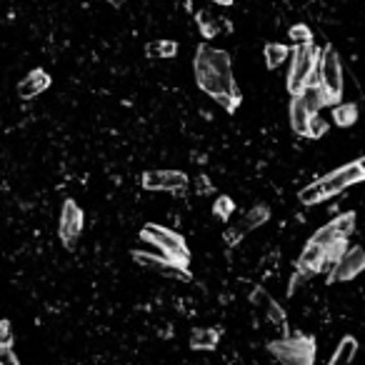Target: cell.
<instances>
[{
	"instance_id": "6da1fadb",
	"label": "cell",
	"mask_w": 365,
	"mask_h": 365,
	"mask_svg": "<svg viewBox=\"0 0 365 365\" xmlns=\"http://www.w3.org/2000/svg\"><path fill=\"white\" fill-rule=\"evenodd\" d=\"M196 80L200 85L203 93H208L220 108L228 113H236L241 105L243 96L236 85V75H233V63L228 51H220L208 43H200L196 51Z\"/></svg>"
},
{
	"instance_id": "7a4b0ae2",
	"label": "cell",
	"mask_w": 365,
	"mask_h": 365,
	"mask_svg": "<svg viewBox=\"0 0 365 365\" xmlns=\"http://www.w3.org/2000/svg\"><path fill=\"white\" fill-rule=\"evenodd\" d=\"M318 58H321V51L313 43L295 45L290 51V68H288L286 80L290 96H298L300 90L310 83V78L315 75V68H318Z\"/></svg>"
},
{
	"instance_id": "3957f363",
	"label": "cell",
	"mask_w": 365,
	"mask_h": 365,
	"mask_svg": "<svg viewBox=\"0 0 365 365\" xmlns=\"http://www.w3.org/2000/svg\"><path fill=\"white\" fill-rule=\"evenodd\" d=\"M141 238L148 243V245L155 248V250L163 255V258L173 260V263L188 265V260H191V255H188V248H186V241H183L178 233L163 228V225L148 223L146 228L141 231Z\"/></svg>"
},
{
	"instance_id": "277c9868",
	"label": "cell",
	"mask_w": 365,
	"mask_h": 365,
	"mask_svg": "<svg viewBox=\"0 0 365 365\" xmlns=\"http://www.w3.org/2000/svg\"><path fill=\"white\" fill-rule=\"evenodd\" d=\"M315 78L321 83V88L326 90L328 103L335 105L343 96V63H340V56L333 45H326L321 51V58H318V68H315Z\"/></svg>"
},
{
	"instance_id": "5b68a950",
	"label": "cell",
	"mask_w": 365,
	"mask_h": 365,
	"mask_svg": "<svg viewBox=\"0 0 365 365\" xmlns=\"http://www.w3.org/2000/svg\"><path fill=\"white\" fill-rule=\"evenodd\" d=\"M270 353L283 365H315V340L308 335H290L270 343Z\"/></svg>"
},
{
	"instance_id": "8992f818",
	"label": "cell",
	"mask_w": 365,
	"mask_h": 365,
	"mask_svg": "<svg viewBox=\"0 0 365 365\" xmlns=\"http://www.w3.org/2000/svg\"><path fill=\"white\" fill-rule=\"evenodd\" d=\"M360 180H365V158H358V160H353V163L348 165H340L338 170L323 175V178L315 180V183L321 188L323 198H333L338 196V193H343L345 188L360 183Z\"/></svg>"
},
{
	"instance_id": "52a82bcc",
	"label": "cell",
	"mask_w": 365,
	"mask_h": 365,
	"mask_svg": "<svg viewBox=\"0 0 365 365\" xmlns=\"http://www.w3.org/2000/svg\"><path fill=\"white\" fill-rule=\"evenodd\" d=\"M133 260L141 265V268L155 270V273H160V276L178 278V281H188V278H191V273L186 270V265H178V263H173V260L163 258V255L158 253L153 245L148 248V250H135Z\"/></svg>"
},
{
	"instance_id": "ba28073f",
	"label": "cell",
	"mask_w": 365,
	"mask_h": 365,
	"mask_svg": "<svg viewBox=\"0 0 365 365\" xmlns=\"http://www.w3.org/2000/svg\"><path fill=\"white\" fill-rule=\"evenodd\" d=\"M365 270V250L358 245L343 248V253L338 255L335 263L331 265V281L333 283H345L353 281Z\"/></svg>"
},
{
	"instance_id": "9c48e42d",
	"label": "cell",
	"mask_w": 365,
	"mask_h": 365,
	"mask_svg": "<svg viewBox=\"0 0 365 365\" xmlns=\"http://www.w3.org/2000/svg\"><path fill=\"white\" fill-rule=\"evenodd\" d=\"M268 218H270L268 205H253V208H248L245 213H243L241 218L225 231V243H228V245H238L243 236H248L250 231H255V228L263 225Z\"/></svg>"
},
{
	"instance_id": "30bf717a",
	"label": "cell",
	"mask_w": 365,
	"mask_h": 365,
	"mask_svg": "<svg viewBox=\"0 0 365 365\" xmlns=\"http://www.w3.org/2000/svg\"><path fill=\"white\" fill-rule=\"evenodd\" d=\"M80 233H83V210L78 208L75 200H65L60 210V241L68 248H73Z\"/></svg>"
},
{
	"instance_id": "8fae6325",
	"label": "cell",
	"mask_w": 365,
	"mask_h": 365,
	"mask_svg": "<svg viewBox=\"0 0 365 365\" xmlns=\"http://www.w3.org/2000/svg\"><path fill=\"white\" fill-rule=\"evenodd\" d=\"M143 188L148 191H186L188 188V175L180 170H148L143 175Z\"/></svg>"
},
{
	"instance_id": "7c38bea8",
	"label": "cell",
	"mask_w": 365,
	"mask_h": 365,
	"mask_svg": "<svg viewBox=\"0 0 365 365\" xmlns=\"http://www.w3.org/2000/svg\"><path fill=\"white\" fill-rule=\"evenodd\" d=\"M48 88H51V75L45 73L43 68H35L18 83V96L23 101H30V98H38L40 93H45Z\"/></svg>"
},
{
	"instance_id": "4fadbf2b",
	"label": "cell",
	"mask_w": 365,
	"mask_h": 365,
	"mask_svg": "<svg viewBox=\"0 0 365 365\" xmlns=\"http://www.w3.org/2000/svg\"><path fill=\"white\" fill-rule=\"evenodd\" d=\"M250 300H253V305H258L260 313L268 318V323H276V326H283V323H286V313H283V308L276 303V300L270 298L265 290H260V288H258V290L253 293V298H250Z\"/></svg>"
},
{
	"instance_id": "5bb4252c",
	"label": "cell",
	"mask_w": 365,
	"mask_h": 365,
	"mask_svg": "<svg viewBox=\"0 0 365 365\" xmlns=\"http://www.w3.org/2000/svg\"><path fill=\"white\" fill-rule=\"evenodd\" d=\"M310 118H313V113L303 105V101H300L298 96H293V101H290V128L298 135H308Z\"/></svg>"
},
{
	"instance_id": "9a60e30c",
	"label": "cell",
	"mask_w": 365,
	"mask_h": 365,
	"mask_svg": "<svg viewBox=\"0 0 365 365\" xmlns=\"http://www.w3.org/2000/svg\"><path fill=\"white\" fill-rule=\"evenodd\" d=\"M220 340V333L215 328H196L191 333V348L193 350H213Z\"/></svg>"
},
{
	"instance_id": "2e32d148",
	"label": "cell",
	"mask_w": 365,
	"mask_h": 365,
	"mask_svg": "<svg viewBox=\"0 0 365 365\" xmlns=\"http://www.w3.org/2000/svg\"><path fill=\"white\" fill-rule=\"evenodd\" d=\"M263 56H265V65H268L270 70H276L278 65H283V63L290 58V48L283 43H268L263 48Z\"/></svg>"
},
{
	"instance_id": "e0dca14e",
	"label": "cell",
	"mask_w": 365,
	"mask_h": 365,
	"mask_svg": "<svg viewBox=\"0 0 365 365\" xmlns=\"http://www.w3.org/2000/svg\"><path fill=\"white\" fill-rule=\"evenodd\" d=\"M333 120H335V125H340V128H350V125H355V120H358V108H355L353 103H335V108H333Z\"/></svg>"
},
{
	"instance_id": "ac0fdd59",
	"label": "cell",
	"mask_w": 365,
	"mask_h": 365,
	"mask_svg": "<svg viewBox=\"0 0 365 365\" xmlns=\"http://www.w3.org/2000/svg\"><path fill=\"white\" fill-rule=\"evenodd\" d=\"M355 353H358V340H355V338H343L340 345H338L335 355H333L331 365H348L350 360L355 358Z\"/></svg>"
},
{
	"instance_id": "d6986e66",
	"label": "cell",
	"mask_w": 365,
	"mask_h": 365,
	"mask_svg": "<svg viewBox=\"0 0 365 365\" xmlns=\"http://www.w3.org/2000/svg\"><path fill=\"white\" fill-rule=\"evenodd\" d=\"M151 58H175L178 56V43L175 40H155L146 48Z\"/></svg>"
},
{
	"instance_id": "ffe728a7",
	"label": "cell",
	"mask_w": 365,
	"mask_h": 365,
	"mask_svg": "<svg viewBox=\"0 0 365 365\" xmlns=\"http://www.w3.org/2000/svg\"><path fill=\"white\" fill-rule=\"evenodd\" d=\"M333 228L348 241V236L355 231V213H340L335 220H333Z\"/></svg>"
},
{
	"instance_id": "44dd1931",
	"label": "cell",
	"mask_w": 365,
	"mask_h": 365,
	"mask_svg": "<svg viewBox=\"0 0 365 365\" xmlns=\"http://www.w3.org/2000/svg\"><path fill=\"white\" fill-rule=\"evenodd\" d=\"M288 38H290L295 45L313 43V33H310V28H308V25H303V23H298V25H293V28L288 30Z\"/></svg>"
},
{
	"instance_id": "7402d4cb",
	"label": "cell",
	"mask_w": 365,
	"mask_h": 365,
	"mask_svg": "<svg viewBox=\"0 0 365 365\" xmlns=\"http://www.w3.org/2000/svg\"><path fill=\"white\" fill-rule=\"evenodd\" d=\"M198 25H200V33L205 35V38H213L215 33H218V20H215L213 15H208V13H198Z\"/></svg>"
},
{
	"instance_id": "603a6c76",
	"label": "cell",
	"mask_w": 365,
	"mask_h": 365,
	"mask_svg": "<svg viewBox=\"0 0 365 365\" xmlns=\"http://www.w3.org/2000/svg\"><path fill=\"white\" fill-rule=\"evenodd\" d=\"M298 198H300V203H303V205H315V203L326 200V198H323V193H321V188H318V183H310L308 188H303Z\"/></svg>"
},
{
	"instance_id": "cb8c5ba5",
	"label": "cell",
	"mask_w": 365,
	"mask_h": 365,
	"mask_svg": "<svg viewBox=\"0 0 365 365\" xmlns=\"http://www.w3.org/2000/svg\"><path fill=\"white\" fill-rule=\"evenodd\" d=\"M213 213L218 215L220 220H228V218H231V213H233V200H231V198H218V200H215Z\"/></svg>"
},
{
	"instance_id": "d4e9b609",
	"label": "cell",
	"mask_w": 365,
	"mask_h": 365,
	"mask_svg": "<svg viewBox=\"0 0 365 365\" xmlns=\"http://www.w3.org/2000/svg\"><path fill=\"white\" fill-rule=\"evenodd\" d=\"M326 130H328V123H326V120L321 118V115H318V113H315L313 118H310L308 138H321V135L326 133Z\"/></svg>"
},
{
	"instance_id": "484cf974",
	"label": "cell",
	"mask_w": 365,
	"mask_h": 365,
	"mask_svg": "<svg viewBox=\"0 0 365 365\" xmlns=\"http://www.w3.org/2000/svg\"><path fill=\"white\" fill-rule=\"evenodd\" d=\"M0 365H20L13 345H3V348H0Z\"/></svg>"
},
{
	"instance_id": "4316f807",
	"label": "cell",
	"mask_w": 365,
	"mask_h": 365,
	"mask_svg": "<svg viewBox=\"0 0 365 365\" xmlns=\"http://www.w3.org/2000/svg\"><path fill=\"white\" fill-rule=\"evenodd\" d=\"M3 345H13V328L8 321H0V348Z\"/></svg>"
},
{
	"instance_id": "83f0119b",
	"label": "cell",
	"mask_w": 365,
	"mask_h": 365,
	"mask_svg": "<svg viewBox=\"0 0 365 365\" xmlns=\"http://www.w3.org/2000/svg\"><path fill=\"white\" fill-rule=\"evenodd\" d=\"M198 193H210V180H205V175L198 178Z\"/></svg>"
},
{
	"instance_id": "f1b7e54d",
	"label": "cell",
	"mask_w": 365,
	"mask_h": 365,
	"mask_svg": "<svg viewBox=\"0 0 365 365\" xmlns=\"http://www.w3.org/2000/svg\"><path fill=\"white\" fill-rule=\"evenodd\" d=\"M105 3H110L113 8H120V6H125V3H128V0H105Z\"/></svg>"
},
{
	"instance_id": "f546056e",
	"label": "cell",
	"mask_w": 365,
	"mask_h": 365,
	"mask_svg": "<svg viewBox=\"0 0 365 365\" xmlns=\"http://www.w3.org/2000/svg\"><path fill=\"white\" fill-rule=\"evenodd\" d=\"M210 3H215V6H233L236 0H210Z\"/></svg>"
}]
</instances>
